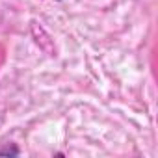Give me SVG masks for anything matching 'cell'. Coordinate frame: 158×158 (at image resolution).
Wrapping results in <instances>:
<instances>
[{
    "label": "cell",
    "instance_id": "1",
    "mask_svg": "<svg viewBox=\"0 0 158 158\" xmlns=\"http://www.w3.org/2000/svg\"><path fill=\"white\" fill-rule=\"evenodd\" d=\"M2 154H13V156H17L19 154V149L17 147H6V149H0V156Z\"/></svg>",
    "mask_w": 158,
    "mask_h": 158
}]
</instances>
